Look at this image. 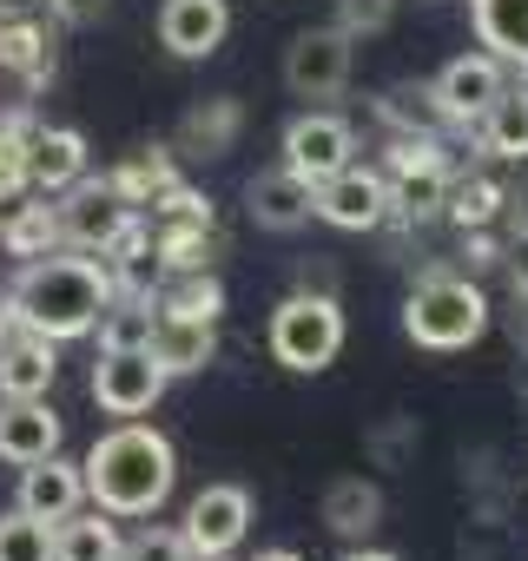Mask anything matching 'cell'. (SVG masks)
I'll return each mask as SVG.
<instances>
[{
	"label": "cell",
	"instance_id": "3",
	"mask_svg": "<svg viewBox=\"0 0 528 561\" xmlns=\"http://www.w3.org/2000/svg\"><path fill=\"white\" fill-rule=\"evenodd\" d=\"M489 324H495V311H489V298H482V285H475L469 271H429V277H416V291L403 305L410 344L416 351H436V357L482 344Z\"/></svg>",
	"mask_w": 528,
	"mask_h": 561
},
{
	"label": "cell",
	"instance_id": "21",
	"mask_svg": "<svg viewBox=\"0 0 528 561\" xmlns=\"http://www.w3.org/2000/svg\"><path fill=\"white\" fill-rule=\"evenodd\" d=\"M324 528L351 548V541H370L383 528V489L370 476H337L324 489Z\"/></svg>",
	"mask_w": 528,
	"mask_h": 561
},
{
	"label": "cell",
	"instance_id": "22",
	"mask_svg": "<svg viewBox=\"0 0 528 561\" xmlns=\"http://www.w3.org/2000/svg\"><path fill=\"white\" fill-rule=\"evenodd\" d=\"M469 133H475V146H482L489 159H508V165H521V159H528V80L502 87V93L489 100V113H482Z\"/></svg>",
	"mask_w": 528,
	"mask_h": 561
},
{
	"label": "cell",
	"instance_id": "7",
	"mask_svg": "<svg viewBox=\"0 0 528 561\" xmlns=\"http://www.w3.org/2000/svg\"><path fill=\"white\" fill-rule=\"evenodd\" d=\"M165 370H159V357L146 351V344H133V351H100V364H93V403L106 410V416H146L159 397H165Z\"/></svg>",
	"mask_w": 528,
	"mask_h": 561
},
{
	"label": "cell",
	"instance_id": "16",
	"mask_svg": "<svg viewBox=\"0 0 528 561\" xmlns=\"http://www.w3.org/2000/svg\"><path fill=\"white\" fill-rule=\"evenodd\" d=\"M60 449V416L47 410V397H0V462H41Z\"/></svg>",
	"mask_w": 528,
	"mask_h": 561
},
{
	"label": "cell",
	"instance_id": "14",
	"mask_svg": "<svg viewBox=\"0 0 528 561\" xmlns=\"http://www.w3.org/2000/svg\"><path fill=\"white\" fill-rule=\"evenodd\" d=\"M311 179H298L291 165H272V172H257L251 185H244V211H251V225L257 231H305L318 211H311Z\"/></svg>",
	"mask_w": 528,
	"mask_h": 561
},
{
	"label": "cell",
	"instance_id": "31",
	"mask_svg": "<svg viewBox=\"0 0 528 561\" xmlns=\"http://www.w3.org/2000/svg\"><path fill=\"white\" fill-rule=\"evenodd\" d=\"M159 311H179V318H205V324H218L225 291H218V277H211V271H172V285H165Z\"/></svg>",
	"mask_w": 528,
	"mask_h": 561
},
{
	"label": "cell",
	"instance_id": "34",
	"mask_svg": "<svg viewBox=\"0 0 528 561\" xmlns=\"http://www.w3.org/2000/svg\"><path fill=\"white\" fill-rule=\"evenodd\" d=\"M423 443V430H416V416H390V423H377L370 436H364V449L377 456V469H397L410 449Z\"/></svg>",
	"mask_w": 528,
	"mask_h": 561
},
{
	"label": "cell",
	"instance_id": "33",
	"mask_svg": "<svg viewBox=\"0 0 528 561\" xmlns=\"http://www.w3.org/2000/svg\"><path fill=\"white\" fill-rule=\"evenodd\" d=\"M0 561H54V522L8 508L0 515Z\"/></svg>",
	"mask_w": 528,
	"mask_h": 561
},
{
	"label": "cell",
	"instance_id": "30",
	"mask_svg": "<svg viewBox=\"0 0 528 561\" xmlns=\"http://www.w3.org/2000/svg\"><path fill=\"white\" fill-rule=\"evenodd\" d=\"M172 179H179V172H172V152H165V146H146V152H133V159H126V165H119L106 185H113V192H119V198L139 211V205H152V198H159Z\"/></svg>",
	"mask_w": 528,
	"mask_h": 561
},
{
	"label": "cell",
	"instance_id": "9",
	"mask_svg": "<svg viewBox=\"0 0 528 561\" xmlns=\"http://www.w3.org/2000/svg\"><path fill=\"white\" fill-rule=\"evenodd\" d=\"M54 211H60V238H67L73 251H100V257H106V251L119 244V231L139 218L106 179H80V185H67V205H54Z\"/></svg>",
	"mask_w": 528,
	"mask_h": 561
},
{
	"label": "cell",
	"instance_id": "13",
	"mask_svg": "<svg viewBox=\"0 0 528 561\" xmlns=\"http://www.w3.org/2000/svg\"><path fill=\"white\" fill-rule=\"evenodd\" d=\"M231 34V8L225 0H165L159 8V47L172 60H211Z\"/></svg>",
	"mask_w": 528,
	"mask_h": 561
},
{
	"label": "cell",
	"instance_id": "8",
	"mask_svg": "<svg viewBox=\"0 0 528 561\" xmlns=\"http://www.w3.org/2000/svg\"><path fill=\"white\" fill-rule=\"evenodd\" d=\"M311 211H318L324 225H337V231H377V225H390V185H383L377 165H357V159H351L344 172L318 179Z\"/></svg>",
	"mask_w": 528,
	"mask_h": 561
},
{
	"label": "cell",
	"instance_id": "2",
	"mask_svg": "<svg viewBox=\"0 0 528 561\" xmlns=\"http://www.w3.org/2000/svg\"><path fill=\"white\" fill-rule=\"evenodd\" d=\"M80 476H87V502H93V508L133 522V515H152V508L172 495L179 456H172V443H165L152 423L126 416V423H113V430L87 449Z\"/></svg>",
	"mask_w": 528,
	"mask_h": 561
},
{
	"label": "cell",
	"instance_id": "44",
	"mask_svg": "<svg viewBox=\"0 0 528 561\" xmlns=\"http://www.w3.org/2000/svg\"><path fill=\"white\" fill-rule=\"evenodd\" d=\"M14 331V311H8V298H0V337H8Z\"/></svg>",
	"mask_w": 528,
	"mask_h": 561
},
{
	"label": "cell",
	"instance_id": "10",
	"mask_svg": "<svg viewBox=\"0 0 528 561\" xmlns=\"http://www.w3.org/2000/svg\"><path fill=\"white\" fill-rule=\"evenodd\" d=\"M502 87H508V67H502L495 54H456V60L429 80V93H436V106H443L449 126H475Z\"/></svg>",
	"mask_w": 528,
	"mask_h": 561
},
{
	"label": "cell",
	"instance_id": "40",
	"mask_svg": "<svg viewBox=\"0 0 528 561\" xmlns=\"http://www.w3.org/2000/svg\"><path fill=\"white\" fill-rule=\"evenodd\" d=\"M337 561H403V554H390V548H370V541H351Z\"/></svg>",
	"mask_w": 528,
	"mask_h": 561
},
{
	"label": "cell",
	"instance_id": "25",
	"mask_svg": "<svg viewBox=\"0 0 528 561\" xmlns=\"http://www.w3.org/2000/svg\"><path fill=\"white\" fill-rule=\"evenodd\" d=\"M0 244L8 251H21V257H41V251H54V244H67L60 238V211L47 205V198H8L0 205Z\"/></svg>",
	"mask_w": 528,
	"mask_h": 561
},
{
	"label": "cell",
	"instance_id": "26",
	"mask_svg": "<svg viewBox=\"0 0 528 561\" xmlns=\"http://www.w3.org/2000/svg\"><path fill=\"white\" fill-rule=\"evenodd\" d=\"M54 561H119V528L106 508H73L54 522Z\"/></svg>",
	"mask_w": 528,
	"mask_h": 561
},
{
	"label": "cell",
	"instance_id": "19",
	"mask_svg": "<svg viewBox=\"0 0 528 561\" xmlns=\"http://www.w3.org/2000/svg\"><path fill=\"white\" fill-rule=\"evenodd\" d=\"M469 27L482 54H495L508 73L528 80V0H469Z\"/></svg>",
	"mask_w": 528,
	"mask_h": 561
},
{
	"label": "cell",
	"instance_id": "20",
	"mask_svg": "<svg viewBox=\"0 0 528 561\" xmlns=\"http://www.w3.org/2000/svg\"><path fill=\"white\" fill-rule=\"evenodd\" d=\"M54 377H60L54 337H34V331L0 337V397H47Z\"/></svg>",
	"mask_w": 528,
	"mask_h": 561
},
{
	"label": "cell",
	"instance_id": "38",
	"mask_svg": "<svg viewBox=\"0 0 528 561\" xmlns=\"http://www.w3.org/2000/svg\"><path fill=\"white\" fill-rule=\"evenodd\" d=\"M502 271H508L515 291H528V225H515V231L502 238Z\"/></svg>",
	"mask_w": 528,
	"mask_h": 561
},
{
	"label": "cell",
	"instance_id": "27",
	"mask_svg": "<svg viewBox=\"0 0 528 561\" xmlns=\"http://www.w3.org/2000/svg\"><path fill=\"white\" fill-rule=\"evenodd\" d=\"M211 251H218L211 218H165V225H159V238H152L159 271H205V264H211Z\"/></svg>",
	"mask_w": 528,
	"mask_h": 561
},
{
	"label": "cell",
	"instance_id": "5",
	"mask_svg": "<svg viewBox=\"0 0 528 561\" xmlns=\"http://www.w3.org/2000/svg\"><path fill=\"white\" fill-rule=\"evenodd\" d=\"M377 172H383V185H390V218L410 225V218L443 211V192H449L456 159H449V146H443L436 133H397Z\"/></svg>",
	"mask_w": 528,
	"mask_h": 561
},
{
	"label": "cell",
	"instance_id": "42",
	"mask_svg": "<svg viewBox=\"0 0 528 561\" xmlns=\"http://www.w3.org/2000/svg\"><path fill=\"white\" fill-rule=\"evenodd\" d=\"M41 0H0V21H21V14H34Z\"/></svg>",
	"mask_w": 528,
	"mask_h": 561
},
{
	"label": "cell",
	"instance_id": "11",
	"mask_svg": "<svg viewBox=\"0 0 528 561\" xmlns=\"http://www.w3.org/2000/svg\"><path fill=\"white\" fill-rule=\"evenodd\" d=\"M351 152H357V133H351V119H337V113H298L291 126H285V165L298 172V179H331V172H344L351 165Z\"/></svg>",
	"mask_w": 528,
	"mask_h": 561
},
{
	"label": "cell",
	"instance_id": "23",
	"mask_svg": "<svg viewBox=\"0 0 528 561\" xmlns=\"http://www.w3.org/2000/svg\"><path fill=\"white\" fill-rule=\"evenodd\" d=\"M508 211V185L489 179V172H449V192H443V218L456 231H482Z\"/></svg>",
	"mask_w": 528,
	"mask_h": 561
},
{
	"label": "cell",
	"instance_id": "45",
	"mask_svg": "<svg viewBox=\"0 0 528 561\" xmlns=\"http://www.w3.org/2000/svg\"><path fill=\"white\" fill-rule=\"evenodd\" d=\"M192 561H231V554H192Z\"/></svg>",
	"mask_w": 528,
	"mask_h": 561
},
{
	"label": "cell",
	"instance_id": "4",
	"mask_svg": "<svg viewBox=\"0 0 528 561\" xmlns=\"http://www.w3.org/2000/svg\"><path fill=\"white\" fill-rule=\"evenodd\" d=\"M264 344H272V357L285 370H298V377L331 370L337 351H344V311H337V298L331 291H291L272 311V324H264Z\"/></svg>",
	"mask_w": 528,
	"mask_h": 561
},
{
	"label": "cell",
	"instance_id": "41",
	"mask_svg": "<svg viewBox=\"0 0 528 561\" xmlns=\"http://www.w3.org/2000/svg\"><path fill=\"white\" fill-rule=\"evenodd\" d=\"M60 14L67 21H93V14H106V0H60Z\"/></svg>",
	"mask_w": 528,
	"mask_h": 561
},
{
	"label": "cell",
	"instance_id": "15",
	"mask_svg": "<svg viewBox=\"0 0 528 561\" xmlns=\"http://www.w3.org/2000/svg\"><path fill=\"white\" fill-rule=\"evenodd\" d=\"M14 508H27V515H41V522H67L73 508H87V476H80V462H67L60 449L41 456V462H27Z\"/></svg>",
	"mask_w": 528,
	"mask_h": 561
},
{
	"label": "cell",
	"instance_id": "1",
	"mask_svg": "<svg viewBox=\"0 0 528 561\" xmlns=\"http://www.w3.org/2000/svg\"><path fill=\"white\" fill-rule=\"evenodd\" d=\"M113 305V277L106 264L93 257H27L14 291H8V311H14V331H34V337H54V344H73V337H93L100 311Z\"/></svg>",
	"mask_w": 528,
	"mask_h": 561
},
{
	"label": "cell",
	"instance_id": "32",
	"mask_svg": "<svg viewBox=\"0 0 528 561\" xmlns=\"http://www.w3.org/2000/svg\"><path fill=\"white\" fill-rule=\"evenodd\" d=\"M100 351H133V344H146L152 337V298H119L113 291V305L100 311Z\"/></svg>",
	"mask_w": 528,
	"mask_h": 561
},
{
	"label": "cell",
	"instance_id": "37",
	"mask_svg": "<svg viewBox=\"0 0 528 561\" xmlns=\"http://www.w3.org/2000/svg\"><path fill=\"white\" fill-rule=\"evenodd\" d=\"M502 264V238L482 225V231H462V271L469 277H482V271H495Z\"/></svg>",
	"mask_w": 528,
	"mask_h": 561
},
{
	"label": "cell",
	"instance_id": "12",
	"mask_svg": "<svg viewBox=\"0 0 528 561\" xmlns=\"http://www.w3.org/2000/svg\"><path fill=\"white\" fill-rule=\"evenodd\" d=\"M244 528H251V495H244L238 482H211V489L192 495L179 535H185L192 554H231V548L244 541Z\"/></svg>",
	"mask_w": 528,
	"mask_h": 561
},
{
	"label": "cell",
	"instance_id": "39",
	"mask_svg": "<svg viewBox=\"0 0 528 561\" xmlns=\"http://www.w3.org/2000/svg\"><path fill=\"white\" fill-rule=\"evenodd\" d=\"M508 337H515V351L528 357V291H515V311H508Z\"/></svg>",
	"mask_w": 528,
	"mask_h": 561
},
{
	"label": "cell",
	"instance_id": "29",
	"mask_svg": "<svg viewBox=\"0 0 528 561\" xmlns=\"http://www.w3.org/2000/svg\"><path fill=\"white\" fill-rule=\"evenodd\" d=\"M377 119H383L390 133H443V126H449L443 106H436V93H429V80H397V87H383Z\"/></svg>",
	"mask_w": 528,
	"mask_h": 561
},
{
	"label": "cell",
	"instance_id": "35",
	"mask_svg": "<svg viewBox=\"0 0 528 561\" xmlns=\"http://www.w3.org/2000/svg\"><path fill=\"white\" fill-rule=\"evenodd\" d=\"M119 561H192L179 528H139L133 541H119Z\"/></svg>",
	"mask_w": 528,
	"mask_h": 561
},
{
	"label": "cell",
	"instance_id": "17",
	"mask_svg": "<svg viewBox=\"0 0 528 561\" xmlns=\"http://www.w3.org/2000/svg\"><path fill=\"white\" fill-rule=\"evenodd\" d=\"M87 179V133L80 126H34L27 133V192H67Z\"/></svg>",
	"mask_w": 528,
	"mask_h": 561
},
{
	"label": "cell",
	"instance_id": "18",
	"mask_svg": "<svg viewBox=\"0 0 528 561\" xmlns=\"http://www.w3.org/2000/svg\"><path fill=\"white\" fill-rule=\"evenodd\" d=\"M146 351L159 357L165 377H192V370H205V364L218 357V324L179 318V311H159V305H152V337H146Z\"/></svg>",
	"mask_w": 528,
	"mask_h": 561
},
{
	"label": "cell",
	"instance_id": "6",
	"mask_svg": "<svg viewBox=\"0 0 528 561\" xmlns=\"http://www.w3.org/2000/svg\"><path fill=\"white\" fill-rule=\"evenodd\" d=\"M351 60H357V41L344 27H305L285 47V87L298 100H337L351 87Z\"/></svg>",
	"mask_w": 528,
	"mask_h": 561
},
{
	"label": "cell",
	"instance_id": "24",
	"mask_svg": "<svg viewBox=\"0 0 528 561\" xmlns=\"http://www.w3.org/2000/svg\"><path fill=\"white\" fill-rule=\"evenodd\" d=\"M238 133H244V106H238V100H205V106L185 113L179 152H192V159H225V152L238 146Z\"/></svg>",
	"mask_w": 528,
	"mask_h": 561
},
{
	"label": "cell",
	"instance_id": "46",
	"mask_svg": "<svg viewBox=\"0 0 528 561\" xmlns=\"http://www.w3.org/2000/svg\"><path fill=\"white\" fill-rule=\"evenodd\" d=\"M47 8H60V0H47Z\"/></svg>",
	"mask_w": 528,
	"mask_h": 561
},
{
	"label": "cell",
	"instance_id": "28",
	"mask_svg": "<svg viewBox=\"0 0 528 561\" xmlns=\"http://www.w3.org/2000/svg\"><path fill=\"white\" fill-rule=\"evenodd\" d=\"M0 67L21 73L27 87H47L54 80V41L21 14V21H0Z\"/></svg>",
	"mask_w": 528,
	"mask_h": 561
},
{
	"label": "cell",
	"instance_id": "43",
	"mask_svg": "<svg viewBox=\"0 0 528 561\" xmlns=\"http://www.w3.org/2000/svg\"><path fill=\"white\" fill-rule=\"evenodd\" d=\"M257 561H305V554H291V548H264Z\"/></svg>",
	"mask_w": 528,
	"mask_h": 561
},
{
	"label": "cell",
	"instance_id": "36",
	"mask_svg": "<svg viewBox=\"0 0 528 561\" xmlns=\"http://www.w3.org/2000/svg\"><path fill=\"white\" fill-rule=\"evenodd\" d=\"M397 14V0H337V27L357 41V34H383Z\"/></svg>",
	"mask_w": 528,
	"mask_h": 561
}]
</instances>
